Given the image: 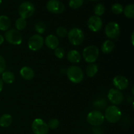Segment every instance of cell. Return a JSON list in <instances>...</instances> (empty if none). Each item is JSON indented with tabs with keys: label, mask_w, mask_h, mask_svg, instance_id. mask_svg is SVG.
<instances>
[{
	"label": "cell",
	"mask_w": 134,
	"mask_h": 134,
	"mask_svg": "<svg viewBox=\"0 0 134 134\" xmlns=\"http://www.w3.org/2000/svg\"><path fill=\"white\" fill-rule=\"evenodd\" d=\"M66 74L69 80L74 84L81 83L85 77L82 68L77 66H69L67 70Z\"/></svg>",
	"instance_id": "6da1fadb"
},
{
	"label": "cell",
	"mask_w": 134,
	"mask_h": 134,
	"mask_svg": "<svg viewBox=\"0 0 134 134\" xmlns=\"http://www.w3.org/2000/svg\"><path fill=\"white\" fill-rule=\"evenodd\" d=\"M122 112L120 109L116 105H111L106 109L105 112V119L110 123H116L120 120Z\"/></svg>",
	"instance_id": "7a4b0ae2"
},
{
	"label": "cell",
	"mask_w": 134,
	"mask_h": 134,
	"mask_svg": "<svg viewBox=\"0 0 134 134\" xmlns=\"http://www.w3.org/2000/svg\"><path fill=\"white\" fill-rule=\"evenodd\" d=\"M67 36L68 37L69 42L73 45H80L82 44L85 39V34L81 28H73L69 32Z\"/></svg>",
	"instance_id": "3957f363"
},
{
	"label": "cell",
	"mask_w": 134,
	"mask_h": 134,
	"mask_svg": "<svg viewBox=\"0 0 134 134\" xmlns=\"http://www.w3.org/2000/svg\"><path fill=\"white\" fill-rule=\"evenodd\" d=\"M99 49L95 45H89L82 51V57L86 63H94L99 56Z\"/></svg>",
	"instance_id": "277c9868"
},
{
	"label": "cell",
	"mask_w": 134,
	"mask_h": 134,
	"mask_svg": "<svg viewBox=\"0 0 134 134\" xmlns=\"http://www.w3.org/2000/svg\"><path fill=\"white\" fill-rule=\"evenodd\" d=\"M4 38L8 43L13 45H20L23 39L21 32L16 29H9L5 31Z\"/></svg>",
	"instance_id": "5b68a950"
},
{
	"label": "cell",
	"mask_w": 134,
	"mask_h": 134,
	"mask_svg": "<svg viewBox=\"0 0 134 134\" xmlns=\"http://www.w3.org/2000/svg\"><path fill=\"white\" fill-rule=\"evenodd\" d=\"M86 120L89 124L95 127H98L104 122V114L99 110H92L88 113Z\"/></svg>",
	"instance_id": "8992f818"
},
{
	"label": "cell",
	"mask_w": 134,
	"mask_h": 134,
	"mask_svg": "<svg viewBox=\"0 0 134 134\" xmlns=\"http://www.w3.org/2000/svg\"><path fill=\"white\" fill-rule=\"evenodd\" d=\"M35 11L34 4L30 1H24L18 7V13L22 18H28L33 16Z\"/></svg>",
	"instance_id": "52a82bcc"
},
{
	"label": "cell",
	"mask_w": 134,
	"mask_h": 134,
	"mask_svg": "<svg viewBox=\"0 0 134 134\" xmlns=\"http://www.w3.org/2000/svg\"><path fill=\"white\" fill-rule=\"evenodd\" d=\"M31 130L34 134H48L49 131L47 123L41 118H35L33 121Z\"/></svg>",
	"instance_id": "ba28073f"
},
{
	"label": "cell",
	"mask_w": 134,
	"mask_h": 134,
	"mask_svg": "<svg viewBox=\"0 0 134 134\" xmlns=\"http://www.w3.org/2000/svg\"><path fill=\"white\" fill-rule=\"evenodd\" d=\"M105 34L106 36L111 39H115L119 36L120 34V28L118 23L110 22L105 28Z\"/></svg>",
	"instance_id": "9c48e42d"
},
{
	"label": "cell",
	"mask_w": 134,
	"mask_h": 134,
	"mask_svg": "<svg viewBox=\"0 0 134 134\" xmlns=\"http://www.w3.org/2000/svg\"><path fill=\"white\" fill-rule=\"evenodd\" d=\"M44 38L40 34H35L31 35L29 39L27 45L30 50L37 51L40 50L44 45Z\"/></svg>",
	"instance_id": "30bf717a"
},
{
	"label": "cell",
	"mask_w": 134,
	"mask_h": 134,
	"mask_svg": "<svg viewBox=\"0 0 134 134\" xmlns=\"http://www.w3.org/2000/svg\"><path fill=\"white\" fill-rule=\"evenodd\" d=\"M46 7L48 11L54 14H61L65 10L64 3L59 0H49Z\"/></svg>",
	"instance_id": "8fae6325"
},
{
	"label": "cell",
	"mask_w": 134,
	"mask_h": 134,
	"mask_svg": "<svg viewBox=\"0 0 134 134\" xmlns=\"http://www.w3.org/2000/svg\"><path fill=\"white\" fill-rule=\"evenodd\" d=\"M107 97L110 102L114 105H120L124 101L123 93H122L121 91L116 88H112L110 89L107 95Z\"/></svg>",
	"instance_id": "7c38bea8"
},
{
	"label": "cell",
	"mask_w": 134,
	"mask_h": 134,
	"mask_svg": "<svg viewBox=\"0 0 134 134\" xmlns=\"http://www.w3.org/2000/svg\"><path fill=\"white\" fill-rule=\"evenodd\" d=\"M88 28L91 31L96 32H99L103 26V21L100 17L96 15H93L88 18L87 22Z\"/></svg>",
	"instance_id": "4fadbf2b"
},
{
	"label": "cell",
	"mask_w": 134,
	"mask_h": 134,
	"mask_svg": "<svg viewBox=\"0 0 134 134\" xmlns=\"http://www.w3.org/2000/svg\"><path fill=\"white\" fill-rule=\"evenodd\" d=\"M113 84L116 89L121 91L128 88L129 85V81L125 76L119 75L114 78L113 80Z\"/></svg>",
	"instance_id": "5bb4252c"
},
{
	"label": "cell",
	"mask_w": 134,
	"mask_h": 134,
	"mask_svg": "<svg viewBox=\"0 0 134 134\" xmlns=\"http://www.w3.org/2000/svg\"><path fill=\"white\" fill-rule=\"evenodd\" d=\"M44 43L47 45V47H48L51 49H55L56 47H59L60 45V41L56 35H53V34H50L47 35L44 40Z\"/></svg>",
	"instance_id": "9a60e30c"
},
{
	"label": "cell",
	"mask_w": 134,
	"mask_h": 134,
	"mask_svg": "<svg viewBox=\"0 0 134 134\" xmlns=\"http://www.w3.org/2000/svg\"><path fill=\"white\" fill-rule=\"evenodd\" d=\"M20 73L21 76L26 80H32L35 76V72H34V69L27 66L22 67L20 69Z\"/></svg>",
	"instance_id": "2e32d148"
},
{
	"label": "cell",
	"mask_w": 134,
	"mask_h": 134,
	"mask_svg": "<svg viewBox=\"0 0 134 134\" xmlns=\"http://www.w3.org/2000/svg\"><path fill=\"white\" fill-rule=\"evenodd\" d=\"M67 59L71 63H79L81 62L82 56L78 51L73 49L67 53Z\"/></svg>",
	"instance_id": "e0dca14e"
},
{
	"label": "cell",
	"mask_w": 134,
	"mask_h": 134,
	"mask_svg": "<svg viewBox=\"0 0 134 134\" xmlns=\"http://www.w3.org/2000/svg\"><path fill=\"white\" fill-rule=\"evenodd\" d=\"M11 26V21L9 17L6 15L0 16V30L7 31Z\"/></svg>",
	"instance_id": "ac0fdd59"
},
{
	"label": "cell",
	"mask_w": 134,
	"mask_h": 134,
	"mask_svg": "<svg viewBox=\"0 0 134 134\" xmlns=\"http://www.w3.org/2000/svg\"><path fill=\"white\" fill-rule=\"evenodd\" d=\"M1 78L4 83L10 84H13L15 80V76H14V73L10 71H4L1 74Z\"/></svg>",
	"instance_id": "d6986e66"
},
{
	"label": "cell",
	"mask_w": 134,
	"mask_h": 134,
	"mask_svg": "<svg viewBox=\"0 0 134 134\" xmlns=\"http://www.w3.org/2000/svg\"><path fill=\"white\" fill-rule=\"evenodd\" d=\"M13 123V117L9 114H4L0 117V126L7 127Z\"/></svg>",
	"instance_id": "ffe728a7"
},
{
	"label": "cell",
	"mask_w": 134,
	"mask_h": 134,
	"mask_svg": "<svg viewBox=\"0 0 134 134\" xmlns=\"http://www.w3.org/2000/svg\"><path fill=\"white\" fill-rule=\"evenodd\" d=\"M115 49V43L111 39L105 40L102 45V51L104 53L108 54L112 52Z\"/></svg>",
	"instance_id": "44dd1931"
},
{
	"label": "cell",
	"mask_w": 134,
	"mask_h": 134,
	"mask_svg": "<svg viewBox=\"0 0 134 134\" xmlns=\"http://www.w3.org/2000/svg\"><path fill=\"white\" fill-rule=\"evenodd\" d=\"M98 72V66L96 64L90 63L86 68V74L89 78H93Z\"/></svg>",
	"instance_id": "7402d4cb"
},
{
	"label": "cell",
	"mask_w": 134,
	"mask_h": 134,
	"mask_svg": "<svg viewBox=\"0 0 134 134\" xmlns=\"http://www.w3.org/2000/svg\"><path fill=\"white\" fill-rule=\"evenodd\" d=\"M124 13V15L129 18H134V5L133 4H129L126 5L124 8L123 11Z\"/></svg>",
	"instance_id": "603a6c76"
},
{
	"label": "cell",
	"mask_w": 134,
	"mask_h": 134,
	"mask_svg": "<svg viewBox=\"0 0 134 134\" xmlns=\"http://www.w3.org/2000/svg\"><path fill=\"white\" fill-rule=\"evenodd\" d=\"M26 26H27V21L25 18L20 17L16 20L15 26L16 30H18V31L24 30L26 28Z\"/></svg>",
	"instance_id": "cb8c5ba5"
},
{
	"label": "cell",
	"mask_w": 134,
	"mask_h": 134,
	"mask_svg": "<svg viewBox=\"0 0 134 134\" xmlns=\"http://www.w3.org/2000/svg\"><path fill=\"white\" fill-rule=\"evenodd\" d=\"M35 30L38 33V34H42L46 31V25L43 22L39 21L35 24Z\"/></svg>",
	"instance_id": "d4e9b609"
},
{
	"label": "cell",
	"mask_w": 134,
	"mask_h": 134,
	"mask_svg": "<svg viewBox=\"0 0 134 134\" xmlns=\"http://www.w3.org/2000/svg\"><path fill=\"white\" fill-rule=\"evenodd\" d=\"M105 6L102 3L97 4V5L95 6V7H94V9L95 15L98 16V17H100V16L103 15L105 13Z\"/></svg>",
	"instance_id": "484cf974"
},
{
	"label": "cell",
	"mask_w": 134,
	"mask_h": 134,
	"mask_svg": "<svg viewBox=\"0 0 134 134\" xmlns=\"http://www.w3.org/2000/svg\"><path fill=\"white\" fill-rule=\"evenodd\" d=\"M111 11H112L113 13L115 14H120L121 13H123V11H124V7L122 6V5H121L120 3H116L113 4L111 7Z\"/></svg>",
	"instance_id": "4316f807"
},
{
	"label": "cell",
	"mask_w": 134,
	"mask_h": 134,
	"mask_svg": "<svg viewBox=\"0 0 134 134\" xmlns=\"http://www.w3.org/2000/svg\"><path fill=\"white\" fill-rule=\"evenodd\" d=\"M84 0H69V6L73 9H77L82 7Z\"/></svg>",
	"instance_id": "83f0119b"
},
{
	"label": "cell",
	"mask_w": 134,
	"mask_h": 134,
	"mask_svg": "<svg viewBox=\"0 0 134 134\" xmlns=\"http://www.w3.org/2000/svg\"><path fill=\"white\" fill-rule=\"evenodd\" d=\"M48 127L49 129L52 130H56L60 126V121L57 118H51L47 123Z\"/></svg>",
	"instance_id": "f1b7e54d"
},
{
	"label": "cell",
	"mask_w": 134,
	"mask_h": 134,
	"mask_svg": "<svg viewBox=\"0 0 134 134\" xmlns=\"http://www.w3.org/2000/svg\"><path fill=\"white\" fill-rule=\"evenodd\" d=\"M56 35H58L60 38H65L68 35V31L65 27H63V26H60V27L56 29Z\"/></svg>",
	"instance_id": "f546056e"
},
{
	"label": "cell",
	"mask_w": 134,
	"mask_h": 134,
	"mask_svg": "<svg viewBox=\"0 0 134 134\" xmlns=\"http://www.w3.org/2000/svg\"><path fill=\"white\" fill-rule=\"evenodd\" d=\"M54 55L58 59H63L65 56V51L62 47H58L54 49Z\"/></svg>",
	"instance_id": "4dcf8cb0"
},
{
	"label": "cell",
	"mask_w": 134,
	"mask_h": 134,
	"mask_svg": "<svg viewBox=\"0 0 134 134\" xmlns=\"http://www.w3.org/2000/svg\"><path fill=\"white\" fill-rule=\"evenodd\" d=\"M5 66H6V63L5 59L0 55V74H1L5 71Z\"/></svg>",
	"instance_id": "1f68e13d"
},
{
	"label": "cell",
	"mask_w": 134,
	"mask_h": 134,
	"mask_svg": "<svg viewBox=\"0 0 134 134\" xmlns=\"http://www.w3.org/2000/svg\"><path fill=\"white\" fill-rule=\"evenodd\" d=\"M106 101L104 99H100L94 102V106L96 108H104L106 106Z\"/></svg>",
	"instance_id": "d6a6232c"
},
{
	"label": "cell",
	"mask_w": 134,
	"mask_h": 134,
	"mask_svg": "<svg viewBox=\"0 0 134 134\" xmlns=\"http://www.w3.org/2000/svg\"><path fill=\"white\" fill-rule=\"evenodd\" d=\"M93 133H94V134H102V131H101V130L99 128H98V127H96V128H94L92 130Z\"/></svg>",
	"instance_id": "836d02e7"
},
{
	"label": "cell",
	"mask_w": 134,
	"mask_h": 134,
	"mask_svg": "<svg viewBox=\"0 0 134 134\" xmlns=\"http://www.w3.org/2000/svg\"><path fill=\"white\" fill-rule=\"evenodd\" d=\"M4 41H5V38H4V36L1 34H0V45H2Z\"/></svg>",
	"instance_id": "e575fe53"
},
{
	"label": "cell",
	"mask_w": 134,
	"mask_h": 134,
	"mask_svg": "<svg viewBox=\"0 0 134 134\" xmlns=\"http://www.w3.org/2000/svg\"><path fill=\"white\" fill-rule=\"evenodd\" d=\"M3 88V80L0 78V92L2 91Z\"/></svg>",
	"instance_id": "d590c367"
},
{
	"label": "cell",
	"mask_w": 134,
	"mask_h": 134,
	"mask_svg": "<svg viewBox=\"0 0 134 134\" xmlns=\"http://www.w3.org/2000/svg\"><path fill=\"white\" fill-rule=\"evenodd\" d=\"M133 34H132V45H133Z\"/></svg>",
	"instance_id": "8d00e7d4"
},
{
	"label": "cell",
	"mask_w": 134,
	"mask_h": 134,
	"mask_svg": "<svg viewBox=\"0 0 134 134\" xmlns=\"http://www.w3.org/2000/svg\"><path fill=\"white\" fill-rule=\"evenodd\" d=\"M1 3H2V0H0V5H1Z\"/></svg>",
	"instance_id": "74e56055"
},
{
	"label": "cell",
	"mask_w": 134,
	"mask_h": 134,
	"mask_svg": "<svg viewBox=\"0 0 134 134\" xmlns=\"http://www.w3.org/2000/svg\"><path fill=\"white\" fill-rule=\"evenodd\" d=\"M88 1H98V0H88Z\"/></svg>",
	"instance_id": "f35d334b"
}]
</instances>
